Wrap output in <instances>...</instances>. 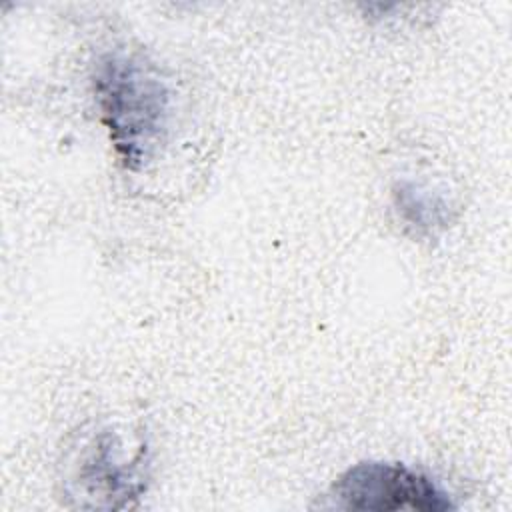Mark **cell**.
<instances>
[{"instance_id": "cell-1", "label": "cell", "mask_w": 512, "mask_h": 512, "mask_svg": "<svg viewBox=\"0 0 512 512\" xmlns=\"http://www.w3.org/2000/svg\"><path fill=\"white\" fill-rule=\"evenodd\" d=\"M92 84L116 156L124 168L142 170L168 134L172 116L168 82L144 56L114 50L100 56Z\"/></svg>"}, {"instance_id": "cell-2", "label": "cell", "mask_w": 512, "mask_h": 512, "mask_svg": "<svg viewBox=\"0 0 512 512\" xmlns=\"http://www.w3.org/2000/svg\"><path fill=\"white\" fill-rule=\"evenodd\" d=\"M334 508L362 512H446L452 496L428 474L400 462L368 460L350 466L330 488Z\"/></svg>"}, {"instance_id": "cell-3", "label": "cell", "mask_w": 512, "mask_h": 512, "mask_svg": "<svg viewBox=\"0 0 512 512\" xmlns=\"http://www.w3.org/2000/svg\"><path fill=\"white\" fill-rule=\"evenodd\" d=\"M146 468V450H140L130 462L118 460V440L104 430L90 440L78 460L72 498L80 508H126L146 490Z\"/></svg>"}, {"instance_id": "cell-4", "label": "cell", "mask_w": 512, "mask_h": 512, "mask_svg": "<svg viewBox=\"0 0 512 512\" xmlns=\"http://www.w3.org/2000/svg\"><path fill=\"white\" fill-rule=\"evenodd\" d=\"M392 204L402 224L418 238H434L454 220V206L444 192L410 178L394 184Z\"/></svg>"}]
</instances>
